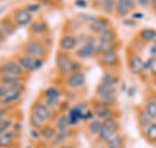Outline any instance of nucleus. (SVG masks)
Wrapping results in <instances>:
<instances>
[{"label": "nucleus", "mask_w": 156, "mask_h": 148, "mask_svg": "<svg viewBox=\"0 0 156 148\" xmlns=\"http://www.w3.org/2000/svg\"><path fill=\"white\" fill-rule=\"evenodd\" d=\"M12 18L17 26H27L33 22V13H30L25 7H20L15 10Z\"/></svg>", "instance_id": "6e6552de"}, {"label": "nucleus", "mask_w": 156, "mask_h": 148, "mask_svg": "<svg viewBox=\"0 0 156 148\" xmlns=\"http://www.w3.org/2000/svg\"><path fill=\"white\" fill-rule=\"evenodd\" d=\"M60 91H59L57 87L54 86H51L48 87L46 91H44V104L48 106V108H55L59 104V100H60Z\"/></svg>", "instance_id": "f8f14e48"}, {"label": "nucleus", "mask_w": 156, "mask_h": 148, "mask_svg": "<svg viewBox=\"0 0 156 148\" xmlns=\"http://www.w3.org/2000/svg\"><path fill=\"white\" fill-rule=\"evenodd\" d=\"M137 2H138L142 7H147V6H149L150 0H137Z\"/></svg>", "instance_id": "37998d69"}, {"label": "nucleus", "mask_w": 156, "mask_h": 148, "mask_svg": "<svg viewBox=\"0 0 156 148\" xmlns=\"http://www.w3.org/2000/svg\"><path fill=\"white\" fill-rule=\"evenodd\" d=\"M129 2H130V5H131V7L133 8V7H135V4H136V0H129Z\"/></svg>", "instance_id": "09e8293b"}, {"label": "nucleus", "mask_w": 156, "mask_h": 148, "mask_svg": "<svg viewBox=\"0 0 156 148\" xmlns=\"http://www.w3.org/2000/svg\"><path fill=\"white\" fill-rule=\"evenodd\" d=\"M108 28H111V23L107 18H103V17H100V18H94L90 22V25H89V29L93 34H96L100 35L102 34L105 30H107Z\"/></svg>", "instance_id": "dca6fc26"}, {"label": "nucleus", "mask_w": 156, "mask_h": 148, "mask_svg": "<svg viewBox=\"0 0 156 148\" xmlns=\"http://www.w3.org/2000/svg\"><path fill=\"white\" fill-rule=\"evenodd\" d=\"M76 55L79 59H90L94 56L98 55V45L95 44V42H87L84 44H82L77 50H76Z\"/></svg>", "instance_id": "1a4fd4ad"}, {"label": "nucleus", "mask_w": 156, "mask_h": 148, "mask_svg": "<svg viewBox=\"0 0 156 148\" xmlns=\"http://www.w3.org/2000/svg\"><path fill=\"white\" fill-rule=\"evenodd\" d=\"M20 76H17V75H12V74H9V73H0V82L4 84V85H12L15 82H18L20 81Z\"/></svg>", "instance_id": "393cba45"}, {"label": "nucleus", "mask_w": 156, "mask_h": 148, "mask_svg": "<svg viewBox=\"0 0 156 148\" xmlns=\"http://www.w3.org/2000/svg\"><path fill=\"white\" fill-rule=\"evenodd\" d=\"M138 119H139V123H140V126L142 127H148L150 123H153V118L145 112V111H142L140 113H139V116H138Z\"/></svg>", "instance_id": "72a5a7b5"}, {"label": "nucleus", "mask_w": 156, "mask_h": 148, "mask_svg": "<svg viewBox=\"0 0 156 148\" xmlns=\"http://www.w3.org/2000/svg\"><path fill=\"white\" fill-rule=\"evenodd\" d=\"M6 37H7V36L5 35V32H4V31L0 29V44H2V43L6 41Z\"/></svg>", "instance_id": "c03bdc74"}, {"label": "nucleus", "mask_w": 156, "mask_h": 148, "mask_svg": "<svg viewBox=\"0 0 156 148\" xmlns=\"http://www.w3.org/2000/svg\"><path fill=\"white\" fill-rule=\"evenodd\" d=\"M154 47H155V48H156V39H155V41H154Z\"/></svg>", "instance_id": "603ef678"}, {"label": "nucleus", "mask_w": 156, "mask_h": 148, "mask_svg": "<svg viewBox=\"0 0 156 148\" xmlns=\"http://www.w3.org/2000/svg\"><path fill=\"white\" fill-rule=\"evenodd\" d=\"M131 5L129 2V0H117L115 2V13L119 17H125L130 13L131 11Z\"/></svg>", "instance_id": "aec40b11"}, {"label": "nucleus", "mask_w": 156, "mask_h": 148, "mask_svg": "<svg viewBox=\"0 0 156 148\" xmlns=\"http://www.w3.org/2000/svg\"><path fill=\"white\" fill-rule=\"evenodd\" d=\"M55 63H57V68H58L59 73L61 74V75H69V74L73 73V72L80 71L79 69L80 65L78 63L77 61L72 60L67 53L61 52V50L57 55Z\"/></svg>", "instance_id": "f257e3e1"}, {"label": "nucleus", "mask_w": 156, "mask_h": 148, "mask_svg": "<svg viewBox=\"0 0 156 148\" xmlns=\"http://www.w3.org/2000/svg\"><path fill=\"white\" fill-rule=\"evenodd\" d=\"M115 2H117V0H102L101 6H102V10L105 11V13H107V15L113 13V11L115 10Z\"/></svg>", "instance_id": "473e14b6"}, {"label": "nucleus", "mask_w": 156, "mask_h": 148, "mask_svg": "<svg viewBox=\"0 0 156 148\" xmlns=\"http://www.w3.org/2000/svg\"><path fill=\"white\" fill-rule=\"evenodd\" d=\"M30 137L34 139V140H39L41 139V133H40V129H36V128H33L30 130Z\"/></svg>", "instance_id": "a19ab883"}, {"label": "nucleus", "mask_w": 156, "mask_h": 148, "mask_svg": "<svg viewBox=\"0 0 156 148\" xmlns=\"http://www.w3.org/2000/svg\"><path fill=\"white\" fill-rule=\"evenodd\" d=\"M22 94H23V93L12 92V91H10V92L2 98V105H4V106H10V105L16 104L17 102H20V100Z\"/></svg>", "instance_id": "5701e85b"}, {"label": "nucleus", "mask_w": 156, "mask_h": 148, "mask_svg": "<svg viewBox=\"0 0 156 148\" xmlns=\"http://www.w3.org/2000/svg\"><path fill=\"white\" fill-rule=\"evenodd\" d=\"M70 124H69V119H67V116L62 115L60 116L58 119H57V123H55V129L57 131H66L69 129Z\"/></svg>", "instance_id": "c85d7f7f"}, {"label": "nucleus", "mask_w": 156, "mask_h": 148, "mask_svg": "<svg viewBox=\"0 0 156 148\" xmlns=\"http://www.w3.org/2000/svg\"><path fill=\"white\" fill-rule=\"evenodd\" d=\"M30 124H31L33 128H36V129H41V128L44 126V123L36 115H34L33 112H31V115H30Z\"/></svg>", "instance_id": "c9c22d12"}, {"label": "nucleus", "mask_w": 156, "mask_h": 148, "mask_svg": "<svg viewBox=\"0 0 156 148\" xmlns=\"http://www.w3.org/2000/svg\"><path fill=\"white\" fill-rule=\"evenodd\" d=\"M101 82H105V84H111V85H117L118 80L117 78L111 73H105L102 79H101Z\"/></svg>", "instance_id": "4c0bfd02"}, {"label": "nucleus", "mask_w": 156, "mask_h": 148, "mask_svg": "<svg viewBox=\"0 0 156 148\" xmlns=\"http://www.w3.org/2000/svg\"><path fill=\"white\" fill-rule=\"evenodd\" d=\"M0 29L5 32L6 36H11L16 32L17 25L15 23L13 18L11 17H5V18L0 19Z\"/></svg>", "instance_id": "a211bd4d"}, {"label": "nucleus", "mask_w": 156, "mask_h": 148, "mask_svg": "<svg viewBox=\"0 0 156 148\" xmlns=\"http://www.w3.org/2000/svg\"><path fill=\"white\" fill-rule=\"evenodd\" d=\"M10 92V90H9V86L7 85H4V84H1L0 82V98L2 99L7 93Z\"/></svg>", "instance_id": "ea45409f"}, {"label": "nucleus", "mask_w": 156, "mask_h": 148, "mask_svg": "<svg viewBox=\"0 0 156 148\" xmlns=\"http://www.w3.org/2000/svg\"><path fill=\"white\" fill-rule=\"evenodd\" d=\"M25 8H27L30 13H35V12H39L40 8H41V6H40L39 4H29Z\"/></svg>", "instance_id": "58836bf2"}, {"label": "nucleus", "mask_w": 156, "mask_h": 148, "mask_svg": "<svg viewBox=\"0 0 156 148\" xmlns=\"http://www.w3.org/2000/svg\"><path fill=\"white\" fill-rule=\"evenodd\" d=\"M0 148H1V147H0Z\"/></svg>", "instance_id": "6e6d98bb"}, {"label": "nucleus", "mask_w": 156, "mask_h": 148, "mask_svg": "<svg viewBox=\"0 0 156 148\" xmlns=\"http://www.w3.org/2000/svg\"><path fill=\"white\" fill-rule=\"evenodd\" d=\"M1 106H4V105H2V99L0 98V108H1Z\"/></svg>", "instance_id": "8fccbe9b"}, {"label": "nucleus", "mask_w": 156, "mask_h": 148, "mask_svg": "<svg viewBox=\"0 0 156 148\" xmlns=\"http://www.w3.org/2000/svg\"><path fill=\"white\" fill-rule=\"evenodd\" d=\"M30 30L35 35H42L47 31V25L43 22H34V23H31Z\"/></svg>", "instance_id": "bb28decb"}, {"label": "nucleus", "mask_w": 156, "mask_h": 148, "mask_svg": "<svg viewBox=\"0 0 156 148\" xmlns=\"http://www.w3.org/2000/svg\"><path fill=\"white\" fill-rule=\"evenodd\" d=\"M16 136H17V131L15 129L13 130L10 129V130H7V131H5V133L0 136V147L1 148L10 147V146L13 143Z\"/></svg>", "instance_id": "6ab92c4d"}, {"label": "nucleus", "mask_w": 156, "mask_h": 148, "mask_svg": "<svg viewBox=\"0 0 156 148\" xmlns=\"http://www.w3.org/2000/svg\"><path fill=\"white\" fill-rule=\"evenodd\" d=\"M9 90L12 91V92L23 93L24 92V90H25V85H24V82L20 80V81H18V82H15V84L10 85V86H9Z\"/></svg>", "instance_id": "e433bc0d"}, {"label": "nucleus", "mask_w": 156, "mask_h": 148, "mask_svg": "<svg viewBox=\"0 0 156 148\" xmlns=\"http://www.w3.org/2000/svg\"><path fill=\"white\" fill-rule=\"evenodd\" d=\"M98 63L103 67H115L119 63V55L117 50H112L108 53L98 54Z\"/></svg>", "instance_id": "ddd939ff"}, {"label": "nucleus", "mask_w": 156, "mask_h": 148, "mask_svg": "<svg viewBox=\"0 0 156 148\" xmlns=\"http://www.w3.org/2000/svg\"><path fill=\"white\" fill-rule=\"evenodd\" d=\"M59 148H76V147L72 146V145H62V146H60Z\"/></svg>", "instance_id": "de8ad7c7"}, {"label": "nucleus", "mask_w": 156, "mask_h": 148, "mask_svg": "<svg viewBox=\"0 0 156 148\" xmlns=\"http://www.w3.org/2000/svg\"><path fill=\"white\" fill-rule=\"evenodd\" d=\"M27 148H33V147H27Z\"/></svg>", "instance_id": "5fc2aeb1"}, {"label": "nucleus", "mask_w": 156, "mask_h": 148, "mask_svg": "<svg viewBox=\"0 0 156 148\" xmlns=\"http://www.w3.org/2000/svg\"><path fill=\"white\" fill-rule=\"evenodd\" d=\"M17 61L20 62V65L23 67V69L25 72L33 73L39 71L40 68L43 66V60L41 57H33L29 55H20L17 57Z\"/></svg>", "instance_id": "39448f33"}, {"label": "nucleus", "mask_w": 156, "mask_h": 148, "mask_svg": "<svg viewBox=\"0 0 156 148\" xmlns=\"http://www.w3.org/2000/svg\"><path fill=\"white\" fill-rule=\"evenodd\" d=\"M144 111H145L153 119H156V100H154V99L148 100V102L145 103Z\"/></svg>", "instance_id": "7c9ffc66"}, {"label": "nucleus", "mask_w": 156, "mask_h": 148, "mask_svg": "<svg viewBox=\"0 0 156 148\" xmlns=\"http://www.w3.org/2000/svg\"><path fill=\"white\" fill-rule=\"evenodd\" d=\"M96 45H98V54H103V53H108V52L115 50L117 41H98V43Z\"/></svg>", "instance_id": "412c9836"}, {"label": "nucleus", "mask_w": 156, "mask_h": 148, "mask_svg": "<svg viewBox=\"0 0 156 148\" xmlns=\"http://www.w3.org/2000/svg\"><path fill=\"white\" fill-rule=\"evenodd\" d=\"M96 94L98 96V100L106 105H113L117 99V85L100 82L96 89Z\"/></svg>", "instance_id": "f03ea898"}, {"label": "nucleus", "mask_w": 156, "mask_h": 148, "mask_svg": "<svg viewBox=\"0 0 156 148\" xmlns=\"http://www.w3.org/2000/svg\"><path fill=\"white\" fill-rule=\"evenodd\" d=\"M150 5H151L153 10L156 12V0H150Z\"/></svg>", "instance_id": "a18cd8bd"}, {"label": "nucleus", "mask_w": 156, "mask_h": 148, "mask_svg": "<svg viewBox=\"0 0 156 148\" xmlns=\"http://www.w3.org/2000/svg\"><path fill=\"white\" fill-rule=\"evenodd\" d=\"M77 45H78L77 37L73 36V35H70V34L64 35V36L60 38V41H59V48H60L61 52H65V53L71 52V50H75L77 48Z\"/></svg>", "instance_id": "4468645a"}, {"label": "nucleus", "mask_w": 156, "mask_h": 148, "mask_svg": "<svg viewBox=\"0 0 156 148\" xmlns=\"http://www.w3.org/2000/svg\"><path fill=\"white\" fill-rule=\"evenodd\" d=\"M84 84H85V74L82 71L69 74L66 78V85L71 90H78V89L83 87Z\"/></svg>", "instance_id": "9d476101"}, {"label": "nucleus", "mask_w": 156, "mask_h": 148, "mask_svg": "<svg viewBox=\"0 0 156 148\" xmlns=\"http://www.w3.org/2000/svg\"><path fill=\"white\" fill-rule=\"evenodd\" d=\"M2 134H4V131H2V130L0 129V136H1V135H2Z\"/></svg>", "instance_id": "3c124183"}, {"label": "nucleus", "mask_w": 156, "mask_h": 148, "mask_svg": "<svg viewBox=\"0 0 156 148\" xmlns=\"http://www.w3.org/2000/svg\"><path fill=\"white\" fill-rule=\"evenodd\" d=\"M31 112H33L34 115H36L43 123H47V122H49V121L53 118V112L51 110V108H48V106H47L44 103H42V102H35V103L33 104Z\"/></svg>", "instance_id": "0eeeda50"}, {"label": "nucleus", "mask_w": 156, "mask_h": 148, "mask_svg": "<svg viewBox=\"0 0 156 148\" xmlns=\"http://www.w3.org/2000/svg\"><path fill=\"white\" fill-rule=\"evenodd\" d=\"M40 133H41V137L49 141V140H53L55 137V134H57V129L52 126H43L41 129H40Z\"/></svg>", "instance_id": "b1692460"}, {"label": "nucleus", "mask_w": 156, "mask_h": 148, "mask_svg": "<svg viewBox=\"0 0 156 148\" xmlns=\"http://www.w3.org/2000/svg\"><path fill=\"white\" fill-rule=\"evenodd\" d=\"M154 85L156 86V76H155V80H154Z\"/></svg>", "instance_id": "864d4df0"}, {"label": "nucleus", "mask_w": 156, "mask_h": 148, "mask_svg": "<svg viewBox=\"0 0 156 148\" xmlns=\"http://www.w3.org/2000/svg\"><path fill=\"white\" fill-rule=\"evenodd\" d=\"M0 73H9L22 78L25 71L17 60H4L0 62Z\"/></svg>", "instance_id": "423d86ee"}, {"label": "nucleus", "mask_w": 156, "mask_h": 148, "mask_svg": "<svg viewBox=\"0 0 156 148\" xmlns=\"http://www.w3.org/2000/svg\"><path fill=\"white\" fill-rule=\"evenodd\" d=\"M23 53L33 57H43L47 54V47L37 39H29L23 45Z\"/></svg>", "instance_id": "7ed1b4c3"}, {"label": "nucleus", "mask_w": 156, "mask_h": 148, "mask_svg": "<svg viewBox=\"0 0 156 148\" xmlns=\"http://www.w3.org/2000/svg\"><path fill=\"white\" fill-rule=\"evenodd\" d=\"M124 147V141H122V137L115 134L108 142H107V148H122Z\"/></svg>", "instance_id": "c756f323"}, {"label": "nucleus", "mask_w": 156, "mask_h": 148, "mask_svg": "<svg viewBox=\"0 0 156 148\" xmlns=\"http://www.w3.org/2000/svg\"><path fill=\"white\" fill-rule=\"evenodd\" d=\"M102 127H103V121H101V119H94L89 124V131L93 135H96L98 136V134H100V131H101V129H102Z\"/></svg>", "instance_id": "2f4dec72"}, {"label": "nucleus", "mask_w": 156, "mask_h": 148, "mask_svg": "<svg viewBox=\"0 0 156 148\" xmlns=\"http://www.w3.org/2000/svg\"><path fill=\"white\" fill-rule=\"evenodd\" d=\"M145 69H149L150 73L154 76H156V56L150 57L147 62H145Z\"/></svg>", "instance_id": "f704fd0d"}, {"label": "nucleus", "mask_w": 156, "mask_h": 148, "mask_svg": "<svg viewBox=\"0 0 156 148\" xmlns=\"http://www.w3.org/2000/svg\"><path fill=\"white\" fill-rule=\"evenodd\" d=\"M147 140L151 143H156V123H150L144 131Z\"/></svg>", "instance_id": "a878e982"}, {"label": "nucleus", "mask_w": 156, "mask_h": 148, "mask_svg": "<svg viewBox=\"0 0 156 148\" xmlns=\"http://www.w3.org/2000/svg\"><path fill=\"white\" fill-rule=\"evenodd\" d=\"M84 113H85V110L83 109V106H75V108H72L70 112H69V115H67V119H69V124L70 126H77L78 122L80 121V119H83V117H84Z\"/></svg>", "instance_id": "f3484780"}, {"label": "nucleus", "mask_w": 156, "mask_h": 148, "mask_svg": "<svg viewBox=\"0 0 156 148\" xmlns=\"http://www.w3.org/2000/svg\"><path fill=\"white\" fill-rule=\"evenodd\" d=\"M118 131H119V123L114 118H109V119L103 121V127L98 136L102 142L107 143L115 134H118Z\"/></svg>", "instance_id": "20e7f679"}, {"label": "nucleus", "mask_w": 156, "mask_h": 148, "mask_svg": "<svg viewBox=\"0 0 156 148\" xmlns=\"http://www.w3.org/2000/svg\"><path fill=\"white\" fill-rule=\"evenodd\" d=\"M93 112H94L95 116H98V118L101 119V121H106V119L113 118V110L111 109V106L101 103L100 100L96 103V105H94Z\"/></svg>", "instance_id": "2eb2a0df"}, {"label": "nucleus", "mask_w": 156, "mask_h": 148, "mask_svg": "<svg viewBox=\"0 0 156 148\" xmlns=\"http://www.w3.org/2000/svg\"><path fill=\"white\" fill-rule=\"evenodd\" d=\"M75 4H76V6H78V7H87V5H88L87 0H76Z\"/></svg>", "instance_id": "79ce46f5"}, {"label": "nucleus", "mask_w": 156, "mask_h": 148, "mask_svg": "<svg viewBox=\"0 0 156 148\" xmlns=\"http://www.w3.org/2000/svg\"><path fill=\"white\" fill-rule=\"evenodd\" d=\"M127 62H129L130 71L136 75H139L145 71V62L138 54H131L127 59Z\"/></svg>", "instance_id": "9b49d317"}, {"label": "nucleus", "mask_w": 156, "mask_h": 148, "mask_svg": "<svg viewBox=\"0 0 156 148\" xmlns=\"http://www.w3.org/2000/svg\"><path fill=\"white\" fill-rule=\"evenodd\" d=\"M139 39L144 43H151L156 39V30L151 28H145L139 32Z\"/></svg>", "instance_id": "4be33fe9"}, {"label": "nucleus", "mask_w": 156, "mask_h": 148, "mask_svg": "<svg viewBox=\"0 0 156 148\" xmlns=\"http://www.w3.org/2000/svg\"><path fill=\"white\" fill-rule=\"evenodd\" d=\"M143 17H144V15H143V13H135V15H133V19L143 18Z\"/></svg>", "instance_id": "49530a36"}, {"label": "nucleus", "mask_w": 156, "mask_h": 148, "mask_svg": "<svg viewBox=\"0 0 156 148\" xmlns=\"http://www.w3.org/2000/svg\"><path fill=\"white\" fill-rule=\"evenodd\" d=\"M98 41H117V34L112 28H108L98 35Z\"/></svg>", "instance_id": "cd10ccee"}]
</instances>
